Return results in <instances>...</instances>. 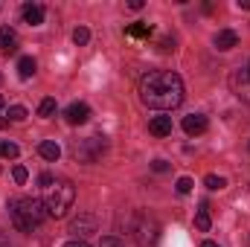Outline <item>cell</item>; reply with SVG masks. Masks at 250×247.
I'll use <instances>...</instances> for the list:
<instances>
[{
  "instance_id": "cell-21",
  "label": "cell",
  "mask_w": 250,
  "mask_h": 247,
  "mask_svg": "<svg viewBox=\"0 0 250 247\" xmlns=\"http://www.w3.org/2000/svg\"><path fill=\"white\" fill-rule=\"evenodd\" d=\"M26 117H29V111H26L23 105H12V108H9V120H12V123H23Z\"/></svg>"
},
{
  "instance_id": "cell-7",
  "label": "cell",
  "mask_w": 250,
  "mask_h": 247,
  "mask_svg": "<svg viewBox=\"0 0 250 247\" xmlns=\"http://www.w3.org/2000/svg\"><path fill=\"white\" fill-rule=\"evenodd\" d=\"M64 120L70 125H84L87 120H90V108L84 105V102H73L67 111H64Z\"/></svg>"
},
{
  "instance_id": "cell-16",
  "label": "cell",
  "mask_w": 250,
  "mask_h": 247,
  "mask_svg": "<svg viewBox=\"0 0 250 247\" xmlns=\"http://www.w3.org/2000/svg\"><path fill=\"white\" fill-rule=\"evenodd\" d=\"M125 35H128V38H148V35H151V23L137 21V23H131V26L125 29Z\"/></svg>"
},
{
  "instance_id": "cell-27",
  "label": "cell",
  "mask_w": 250,
  "mask_h": 247,
  "mask_svg": "<svg viewBox=\"0 0 250 247\" xmlns=\"http://www.w3.org/2000/svg\"><path fill=\"white\" fill-rule=\"evenodd\" d=\"M38 184H41L44 189H47V186L53 184V175H41V178H38Z\"/></svg>"
},
{
  "instance_id": "cell-20",
  "label": "cell",
  "mask_w": 250,
  "mask_h": 247,
  "mask_svg": "<svg viewBox=\"0 0 250 247\" xmlns=\"http://www.w3.org/2000/svg\"><path fill=\"white\" fill-rule=\"evenodd\" d=\"M0 157L15 160V157H18V145H15V143H9V140H0Z\"/></svg>"
},
{
  "instance_id": "cell-22",
  "label": "cell",
  "mask_w": 250,
  "mask_h": 247,
  "mask_svg": "<svg viewBox=\"0 0 250 247\" xmlns=\"http://www.w3.org/2000/svg\"><path fill=\"white\" fill-rule=\"evenodd\" d=\"M204 184H207V189H212V192H215V189H224L227 181H224V178H218V175H207V178H204Z\"/></svg>"
},
{
  "instance_id": "cell-6",
  "label": "cell",
  "mask_w": 250,
  "mask_h": 247,
  "mask_svg": "<svg viewBox=\"0 0 250 247\" xmlns=\"http://www.w3.org/2000/svg\"><path fill=\"white\" fill-rule=\"evenodd\" d=\"M230 90L242 99V102H250V70L248 67H239L230 73Z\"/></svg>"
},
{
  "instance_id": "cell-1",
  "label": "cell",
  "mask_w": 250,
  "mask_h": 247,
  "mask_svg": "<svg viewBox=\"0 0 250 247\" xmlns=\"http://www.w3.org/2000/svg\"><path fill=\"white\" fill-rule=\"evenodd\" d=\"M140 102L154 111H172L184 102V82L172 70H151L140 79Z\"/></svg>"
},
{
  "instance_id": "cell-9",
  "label": "cell",
  "mask_w": 250,
  "mask_h": 247,
  "mask_svg": "<svg viewBox=\"0 0 250 247\" xmlns=\"http://www.w3.org/2000/svg\"><path fill=\"white\" fill-rule=\"evenodd\" d=\"M0 53H6V56L18 53V32L12 26H0Z\"/></svg>"
},
{
  "instance_id": "cell-13",
  "label": "cell",
  "mask_w": 250,
  "mask_h": 247,
  "mask_svg": "<svg viewBox=\"0 0 250 247\" xmlns=\"http://www.w3.org/2000/svg\"><path fill=\"white\" fill-rule=\"evenodd\" d=\"M148 131H151L154 137H169V134H172V117H151Z\"/></svg>"
},
{
  "instance_id": "cell-15",
  "label": "cell",
  "mask_w": 250,
  "mask_h": 247,
  "mask_svg": "<svg viewBox=\"0 0 250 247\" xmlns=\"http://www.w3.org/2000/svg\"><path fill=\"white\" fill-rule=\"evenodd\" d=\"M195 227H198L201 233H207V230L212 227V218H209V206H207V204L198 206V212H195Z\"/></svg>"
},
{
  "instance_id": "cell-23",
  "label": "cell",
  "mask_w": 250,
  "mask_h": 247,
  "mask_svg": "<svg viewBox=\"0 0 250 247\" xmlns=\"http://www.w3.org/2000/svg\"><path fill=\"white\" fill-rule=\"evenodd\" d=\"M192 178H178V184H175V189H178V192H181V195H189V192H192Z\"/></svg>"
},
{
  "instance_id": "cell-12",
  "label": "cell",
  "mask_w": 250,
  "mask_h": 247,
  "mask_svg": "<svg viewBox=\"0 0 250 247\" xmlns=\"http://www.w3.org/2000/svg\"><path fill=\"white\" fill-rule=\"evenodd\" d=\"M70 233H79V236L96 233V218H93V215H79V218L70 224Z\"/></svg>"
},
{
  "instance_id": "cell-10",
  "label": "cell",
  "mask_w": 250,
  "mask_h": 247,
  "mask_svg": "<svg viewBox=\"0 0 250 247\" xmlns=\"http://www.w3.org/2000/svg\"><path fill=\"white\" fill-rule=\"evenodd\" d=\"M207 117L204 114H189V117H184V131H187L189 137H198V134H204L207 131Z\"/></svg>"
},
{
  "instance_id": "cell-24",
  "label": "cell",
  "mask_w": 250,
  "mask_h": 247,
  "mask_svg": "<svg viewBox=\"0 0 250 247\" xmlns=\"http://www.w3.org/2000/svg\"><path fill=\"white\" fill-rule=\"evenodd\" d=\"M99 247H125L123 242H120V239H117V236H105V239H102V245Z\"/></svg>"
},
{
  "instance_id": "cell-31",
  "label": "cell",
  "mask_w": 250,
  "mask_h": 247,
  "mask_svg": "<svg viewBox=\"0 0 250 247\" xmlns=\"http://www.w3.org/2000/svg\"><path fill=\"white\" fill-rule=\"evenodd\" d=\"M3 105H6V99H3V96H0V111H3Z\"/></svg>"
},
{
  "instance_id": "cell-11",
  "label": "cell",
  "mask_w": 250,
  "mask_h": 247,
  "mask_svg": "<svg viewBox=\"0 0 250 247\" xmlns=\"http://www.w3.org/2000/svg\"><path fill=\"white\" fill-rule=\"evenodd\" d=\"M212 44H215V50H221V53H227V50H233V47L239 44V35H236L233 29H221V32H215V38H212Z\"/></svg>"
},
{
  "instance_id": "cell-14",
  "label": "cell",
  "mask_w": 250,
  "mask_h": 247,
  "mask_svg": "<svg viewBox=\"0 0 250 247\" xmlns=\"http://www.w3.org/2000/svg\"><path fill=\"white\" fill-rule=\"evenodd\" d=\"M38 154H41L44 160H59V157H62V148H59L56 140H44V143L38 145Z\"/></svg>"
},
{
  "instance_id": "cell-29",
  "label": "cell",
  "mask_w": 250,
  "mask_h": 247,
  "mask_svg": "<svg viewBox=\"0 0 250 247\" xmlns=\"http://www.w3.org/2000/svg\"><path fill=\"white\" fill-rule=\"evenodd\" d=\"M239 9H250V0H239Z\"/></svg>"
},
{
  "instance_id": "cell-4",
  "label": "cell",
  "mask_w": 250,
  "mask_h": 247,
  "mask_svg": "<svg viewBox=\"0 0 250 247\" xmlns=\"http://www.w3.org/2000/svg\"><path fill=\"white\" fill-rule=\"evenodd\" d=\"M102 151H105V137H87V140H79L73 145V154L82 163H96L102 157Z\"/></svg>"
},
{
  "instance_id": "cell-30",
  "label": "cell",
  "mask_w": 250,
  "mask_h": 247,
  "mask_svg": "<svg viewBox=\"0 0 250 247\" xmlns=\"http://www.w3.org/2000/svg\"><path fill=\"white\" fill-rule=\"evenodd\" d=\"M201 247H218V245H215V242H204Z\"/></svg>"
},
{
  "instance_id": "cell-18",
  "label": "cell",
  "mask_w": 250,
  "mask_h": 247,
  "mask_svg": "<svg viewBox=\"0 0 250 247\" xmlns=\"http://www.w3.org/2000/svg\"><path fill=\"white\" fill-rule=\"evenodd\" d=\"M38 117H44V120H50V117H56V99H53V96H47V99H41V105H38Z\"/></svg>"
},
{
  "instance_id": "cell-8",
  "label": "cell",
  "mask_w": 250,
  "mask_h": 247,
  "mask_svg": "<svg viewBox=\"0 0 250 247\" xmlns=\"http://www.w3.org/2000/svg\"><path fill=\"white\" fill-rule=\"evenodd\" d=\"M21 15H23V23H29V26H41L44 23V6H38V3H23Z\"/></svg>"
},
{
  "instance_id": "cell-2",
  "label": "cell",
  "mask_w": 250,
  "mask_h": 247,
  "mask_svg": "<svg viewBox=\"0 0 250 247\" xmlns=\"http://www.w3.org/2000/svg\"><path fill=\"white\" fill-rule=\"evenodd\" d=\"M9 218L15 224V230L21 233H32L41 227V221L47 218V206L38 198H12L9 201Z\"/></svg>"
},
{
  "instance_id": "cell-5",
  "label": "cell",
  "mask_w": 250,
  "mask_h": 247,
  "mask_svg": "<svg viewBox=\"0 0 250 247\" xmlns=\"http://www.w3.org/2000/svg\"><path fill=\"white\" fill-rule=\"evenodd\" d=\"M134 236L140 247H157V239H160V227L151 215H140V224L134 227Z\"/></svg>"
},
{
  "instance_id": "cell-26",
  "label": "cell",
  "mask_w": 250,
  "mask_h": 247,
  "mask_svg": "<svg viewBox=\"0 0 250 247\" xmlns=\"http://www.w3.org/2000/svg\"><path fill=\"white\" fill-rule=\"evenodd\" d=\"M151 169H154V172H166V169H169V163H166V160H154V163H151Z\"/></svg>"
},
{
  "instance_id": "cell-25",
  "label": "cell",
  "mask_w": 250,
  "mask_h": 247,
  "mask_svg": "<svg viewBox=\"0 0 250 247\" xmlns=\"http://www.w3.org/2000/svg\"><path fill=\"white\" fill-rule=\"evenodd\" d=\"M12 178H15V184H23V181H26V169H23V166H15Z\"/></svg>"
},
{
  "instance_id": "cell-17",
  "label": "cell",
  "mask_w": 250,
  "mask_h": 247,
  "mask_svg": "<svg viewBox=\"0 0 250 247\" xmlns=\"http://www.w3.org/2000/svg\"><path fill=\"white\" fill-rule=\"evenodd\" d=\"M35 70H38V64H35V59H32V56H23V59L18 62V76H21V79H29Z\"/></svg>"
},
{
  "instance_id": "cell-28",
  "label": "cell",
  "mask_w": 250,
  "mask_h": 247,
  "mask_svg": "<svg viewBox=\"0 0 250 247\" xmlns=\"http://www.w3.org/2000/svg\"><path fill=\"white\" fill-rule=\"evenodd\" d=\"M64 247H90L87 242H82V239H73V242H67Z\"/></svg>"
},
{
  "instance_id": "cell-19",
  "label": "cell",
  "mask_w": 250,
  "mask_h": 247,
  "mask_svg": "<svg viewBox=\"0 0 250 247\" xmlns=\"http://www.w3.org/2000/svg\"><path fill=\"white\" fill-rule=\"evenodd\" d=\"M87 41H90V29H87V26H76V29H73V44L84 47Z\"/></svg>"
},
{
  "instance_id": "cell-3",
  "label": "cell",
  "mask_w": 250,
  "mask_h": 247,
  "mask_svg": "<svg viewBox=\"0 0 250 247\" xmlns=\"http://www.w3.org/2000/svg\"><path fill=\"white\" fill-rule=\"evenodd\" d=\"M73 201H76V189L70 181H53L44 189V206H47V215L53 218H64L67 209H73Z\"/></svg>"
}]
</instances>
